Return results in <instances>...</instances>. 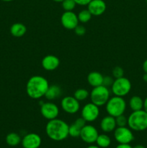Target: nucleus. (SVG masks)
<instances>
[{
	"label": "nucleus",
	"mask_w": 147,
	"mask_h": 148,
	"mask_svg": "<svg viewBox=\"0 0 147 148\" xmlns=\"http://www.w3.org/2000/svg\"><path fill=\"white\" fill-rule=\"evenodd\" d=\"M49 85L48 81L44 77L34 75L28 79L26 84V92L32 99H40L45 96Z\"/></svg>",
	"instance_id": "nucleus-1"
},
{
	"label": "nucleus",
	"mask_w": 147,
	"mask_h": 148,
	"mask_svg": "<svg viewBox=\"0 0 147 148\" xmlns=\"http://www.w3.org/2000/svg\"><path fill=\"white\" fill-rule=\"evenodd\" d=\"M69 125L66 121L56 118L49 120L46 126V132L50 140L63 141L69 137Z\"/></svg>",
	"instance_id": "nucleus-2"
},
{
	"label": "nucleus",
	"mask_w": 147,
	"mask_h": 148,
	"mask_svg": "<svg viewBox=\"0 0 147 148\" xmlns=\"http://www.w3.org/2000/svg\"><path fill=\"white\" fill-rule=\"evenodd\" d=\"M128 126L131 130L142 132L147 129V113L144 110L133 111L128 117Z\"/></svg>",
	"instance_id": "nucleus-3"
},
{
	"label": "nucleus",
	"mask_w": 147,
	"mask_h": 148,
	"mask_svg": "<svg viewBox=\"0 0 147 148\" xmlns=\"http://www.w3.org/2000/svg\"><path fill=\"white\" fill-rule=\"evenodd\" d=\"M127 104L122 97L115 96L110 98L107 103L105 104V110L108 115L113 117H117L124 114L126 110Z\"/></svg>",
	"instance_id": "nucleus-4"
},
{
	"label": "nucleus",
	"mask_w": 147,
	"mask_h": 148,
	"mask_svg": "<svg viewBox=\"0 0 147 148\" xmlns=\"http://www.w3.org/2000/svg\"><path fill=\"white\" fill-rule=\"evenodd\" d=\"M91 102L97 105V106H105L108 100L110 98V92L107 87L100 86L93 88L89 93Z\"/></svg>",
	"instance_id": "nucleus-5"
},
{
	"label": "nucleus",
	"mask_w": 147,
	"mask_h": 148,
	"mask_svg": "<svg viewBox=\"0 0 147 148\" xmlns=\"http://www.w3.org/2000/svg\"><path fill=\"white\" fill-rule=\"evenodd\" d=\"M131 90V82L128 78H117L114 80L113 84L111 86V91L115 96L122 97L128 95Z\"/></svg>",
	"instance_id": "nucleus-6"
},
{
	"label": "nucleus",
	"mask_w": 147,
	"mask_h": 148,
	"mask_svg": "<svg viewBox=\"0 0 147 148\" xmlns=\"http://www.w3.org/2000/svg\"><path fill=\"white\" fill-rule=\"evenodd\" d=\"M114 137L119 144H130L134 140L132 130L127 127H117L114 130Z\"/></svg>",
	"instance_id": "nucleus-7"
},
{
	"label": "nucleus",
	"mask_w": 147,
	"mask_h": 148,
	"mask_svg": "<svg viewBox=\"0 0 147 148\" xmlns=\"http://www.w3.org/2000/svg\"><path fill=\"white\" fill-rule=\"evenodd\" d=\"M81 114L86 122H93L97 119L99 116V106L92 102L86 103L82 108Z\"/></svg>",
	"instance_id": "nucleus-8"
},
{
	"label": "nucleus",
	"mask_w": 147,
	"mask_h": 148,
	"mask_svg": "<svg viewBox=\"0 0 147 148\" xmlns=\"http://www.w3.org/2000/svg\"><path fill=\"white\" fill-rule=\"evenodd\" d=\"M40 114L43 118L49 121L59 116V108L58 106L53 103H43L40 106Z\"/></svg>",
	"instance_id": "nucleus-9"
},
{
	"label": "nucleus",
	"mask_w": 147,
	"mask_h": 148,
	"mask_svg": "<svg viewBox=\"0 0 147 148\" xmlns=\"http://www.w3.org/2000/svg\"><path fill=\"white\" fill-rule=\"evenodd\" d=\"M61 106L66 114H74L79 111L80 103L74 96H66L61 100Z\"/></svg>",
	"instance_id": "nucleus-10"
},
{
	"label": "nucleus",
	"mask_w": 147,
	"mask_h": 148,
	"mask_svg": "<svg viewBox=\"0 0 147 148\" xmlns=\"http://www.w3.org/2000/svg\"><path fill=\"white\" fill-rule=\"evenodd\" d=\"M99 133L94 126L86 124L81 130L80 138L83 142L87 144H92L96 142Z\"/></svg>",
	"instance_id": "nucleus-11"
},
{
	"label": "nucleus",
	"mask_w": 147,
	"mask_h": 148,
	"mask_svg": "<svg viewBox=\"0 0 147 148\" xmlns=\"http://www.w3.org/2000/svg\"><path fill=\"white\" fill-rule=\"evenodd\" d=\"M77 14L73 11H65L61 17V23L64 28L67 30H74L79 25Z\"/></svg>",
	"instance_id": "nucleus-12"
},
{
	"label": "nucleus",
	"mask_w": 147,
	"mask_h": 148,
	"mask_svg": "<svg viewBox=\"0 0 147 148\" xmlns=\"http://www.w3.org/2000/svg\"><path fill=\"white\" fill-rule=\"evenodd\" d=\"M21 143L23 148H39L41 145L42 139L36 133H29L22 139Z\"/></svg>",
	"instance_id": "nucleus-13"
},
{
	"label": "nucleus",
	"mask_w": 147,
	"mask_h": 148,
	"mask_svg": "<svg viewBox=\"0 0 147 148\" xmlns=\"http://www.w3.org/2000/svg\"><path fill=\"white\" fill-rule=\"evenodd\" d=\"M106 3L103 0H92L87 5V10L92 16H100L106 10Z\"/></svg>",
	"instance_id": "nucleus-14"
},
{
	"label": "nucleus",
	"mask_w": 147,
	"mask_h": 148,
	"mask_svg": "<svg viewBox=\"0 0 147 148\" xmlns=\"http://www.w3.org/2000/svg\"><path fill=\"white\" fill-rule=\"evenodd\" d=\"M60 64V60L54 55H47L42 59V67L46 71L56 70Z\"/></svg>",
	"instance_id": "nucleus-15"
},
{
	"label": "nucleus",
	"mask_w": 147,
	"mask_h": 148,
	"mask_svg": "<svg viewBox=\"0 0 147 148\" xmlns=\"http://www.w3.org/2000/svg\"><path fill=\"white\" fill-rule=\"evenodd\" d=\"M99 126H100V129L102 130V131L105 133H110L114 132V130L117 127L115 118L112 116H106L101 120Z\"/></svg>",
	"instance_id": "nucleus-16"
},
{
	"label": "nucleus",
	"mask_w": 147,
	"mask_h": 148,
	"mask_svg": "<svg viewBox=\"0 0 147 148\" xmlns=\"http://www.w3.org/2000/svg\"><path fill=\"white\" fill-rule=\"evenodd\" d=\"M86 125V121L82 117L76 119V121L69 125V136L71 137H79L80 136L81 130Z\"/></svg>",
	"instance_id": "nucleus-17"
},
{
	"label": "nucleus",
	"mask_w": 147,
	"mask_h": 148,
	"mask_svg": "<svg viewBox=\"0 0 147 148\" xmlns=\"http://www.w3.org/2000/svg\"><path fill=\"white\" fill-rule=\"evenodd\" d=\"M104 76L99 72H91L87 75V82L92 88L102 85Z\"/></svg>",
	"instance_id": "nucleus-18"
},
{
	"label": "nucleus",
	"mask_w": 147,
	"mask_h": 148,
	"mask_svg": "<svg viewBox=\"0 0 147 148\" xmlns=\"http://www.w3.org/2000/svg\"><path fill=\"white\" fill-rule=\"evenodd\" d=\"M62 93V90L60 86L57 85H49L45 97L48 101H53L57 98H59L61 96Z\"/></svg>",
	"instance_id": "nucleus-19"
},
{
	"label": "nucleus",
	"mask_w": 147,
	"mask_h": 148,
	"mask_svg": "<svg viewBox=\"0 0 147 148\" xmlns=\"http://www.w3.org/2000/svg\"><path fill=\"white\" fill-rule=\"evenodd\" d=\"M26 32H27V27L21 23H15L10 27V33L14 37H22L25 34Z\"/></svg>",
	"instance_id": "nucleus-20"
},
{
	"label": "nucleus",
	"mask_w": 147,
	"mask_h": 148,
	"mask_svg": "<svg viewBox=\"0 0 147 148\" xmlns=\"http://www.w3.org/2000/svg\"><path fill=\"white\" fill-rule=\"evenodd\" d=\"M129 107L133 111H139L144 108V101L142 98L138 95H134L131 97V99L129 100Z\"/></svg>",
	"instance_id": "nucleus-21"
},
{
	"label": "nucleus",
	"mask_w": 147,
	"mask_h": 148,
	"mask_svg": "<svg viewBox=\"0 0 147 148\" xmlns=\"http://www.w3.org/2000/svg\"><path fill=\"white\" fill-rule=\"evenodd\" d=\"M21 137L17 133L11 132L9 133L6 137V143L8 145L11 147H15L21 143Z\"/></svg>",
	"instance_id": "nucleus-22"
},
{
	"label": "nucleus",
	"mask_w": 147,
	"mask_h": 148,
	"mask_svg": "<svg viewBox=\"0 0 147 148\" xmlns=\"http://www.w3.org/2000/svg\"><path fill=\"white\" fill-rule=\"evenodd\" d=\"M95 143H97V145L100 148H107L110 145L111 139L108 134H101L98 135Z\"/></svg>",
	"instance_id": "nucleus-23"
},
{
	"label": "nucleus",
	"mask_w": 147,
	"mask_h": 148,
	"mask_svg": "<svg viewBox=\"0 0 147 148\" xmlns=\"http://www.w3.org/2000/svg\"><path fill=\"white\" fill-rule=\"evenodd\" d=\"M89 96V92L84 88H79L74 93V97L79 101H83Z\"/></svg>",
	"instance_id": "nucleus-24"
},
{
	"label": "nucleus",
	"mask_w": 147,
	"mask_h": 148,
	"mask_svg": "<svg viewBox=\"0 0 147 148\" xmlns=\"http://www.w3.org/2000/svg\"><path fill=\"white\" fill-rule=\"evenodd\" d=\"M92 14L89 12V10L86 9V10H82L78 13L77 17L79 22H80L81 23H87L89 20L92 18Z\"/></svg>",
	"instance_id": "nucleus-25"
},
{
	"label": "nucleus",
	"mask_w": 147,
	"mask_h": 148,
	"mask_svg": "<svg viewBox=\"0 0 147 148\" xmlns=\"http://www.w3.org/2000/svg\"><path fill=\"white\" fill-rule=\"evenodd\" d=\"M61 4L64 11H73L76 6L74 0H63Z\"/></svg>",
	"instance_id": "nucleus-26"
},
{
	"label": "nucleus",
	"mask_w": 147,
	"mask_h": 148,
	"mask_svg": "<svg viewBox=\"0 0 147 148\" xmlns=\"http://www.w3.org/2000/svg\"><path fill=\"white\" fill-rule=\"evenodd\" d=\"M117 127H126L128 125V118L124 114L115 117Z\"/></svg>",
	"instance_id": "nucleus-27"
},
{
	"label": "nucleus",
	"mask_w": 147,
	"mask_h": 148,
	"mask_svg": "<svg viewBox=\"0 0 147 148\" xmlns=\"http://www.w3.org/2000/svg\"><path fill=\"white\" fill-rule=\"evenodd\" d=\"M112 77H113L115 79H117V78H120L123 77L124 75V70L121 66H117L113 68L112 71Z\"/></svg>",
	"instance_id": "nucleus-28"
},
{
	"label": "nucleus",
	"mask_w": 147,
	"mask_h": 148,
	"mask_svg": "<svg viewBox=\"0 0 147 148\" xmlns=\"http://www.w3.org/2000/svg\"><path fill=\"white\" fill-rule=\"evenodd\" d=\"M114 78L110 76H105L103 78V82H102V85L107 87V88H111L112 85L113 84Z\"/></svg>",
	"instance_id": "nucleus-29"
},
{
	"label": "nucleus",
	"mask_w": 147,
	"mask_h": 148,
	"mask_svg": "<svg viewBox=\"0 0 147 148\" xmlns=\"http://www.w3.org/2000/svg\"><path fill=\"white\" fill-rule=\"evenodd\" d=\"M74 32L75 33H76V35H77V36H84V35L86 33V28H85V27L84 25H78L77 26H76V27L74 28Z\"/></svg>",
	"instance_id": "nucleus-30"
},
{
	"label": "nucleus",
	"mask_w": 147,
	"mask_h": 148,
	"mask_svg": "<svg viewBox=\"0 0 147 148\" xmlns=\"http://www.w3.org/2000/svg\"><path fill=\"white\" fill-rule=\"evenodd\" d=\"M74 1L76 2V5L87 6L92 0H74Z\"/></svg>",
	"instance_id": "nucleus-31"
},
{
	"label": "nucleus",
	"mask_w": 147,
	"mask_h": 148,
	"mask_svg": "<svg viewBox=\"0 0 147 148\" xmlns=\"http://www.w3.org/2000/svg\"><path fill=\"white\" fill-rule=\"evenodd\" d=\"M115 148H133L130 144H119Z\"/></svg>",
	"instance_id": "nucleus-32"
},
{
	"label": "nucleus",
	"mask_w": 147,
	"mask_h": 148,
	"mask_svg": "<svg viewBox=\"0 0 147 148\" xmlns=\"http://www.w3.org/2000/svg\"><path fill=\"white\" fill-rule=\"evenodd\" d=\"M143 69H144L145 73H147V59L144 61V63H143Z\"/></svg>",
	"instance_id": "nucleus-33"
},
{
	"label": "nucleus",
	"mask_w": 147,
	"mask_h": 148,
	"mask_svg": "<svg viewBox=\"0 0 147 148\" xmlns=\"http://www.w3.org/2000/svg\"><path fill=\"white\" fill-rule=\"evenodd\" d=\"M144 110L147 113V97L144 101Z\"/></svg>",
	"instance_id": "nucleus-34"
},
{
	"label": "nucleus",
	"mask_w": 147,
	"mask_h": 148,
	"mask_svg": "<svg viewBox=\"0 0 147 148\" xmlns=\"http://www.w3.org/2000/svg\"><path fill=\"white\" fill-rule=\"evenodd\" d=\"M133 148H146L144 147V145H135V147H133Z\"/></svg>",
	"instance_id": "nucleus-35"
},
{
	"label": "nucleus",
	"mask_w": 147,
	"mask_h": 148,
	"mask_svg": "<svg viewBox=\"0 0 147 148\" xmlns=\"http://www.w3.org/2000/svg\"><path fill=\"white\" fill-rule=\"evenodd\" d=\"M143 79H144L146 82H147V73L144 74V76H143Z\"/></svg>",
	"instance_id": "nucleus-36"
},
{
	"label": "nucleus",
	"mask_w": 147,
	"mask_h": 148,
	"mask_svg": "<svg viewBox=\"0 0 147 148\" xmlns=\"http://www.w3.org/2000/svg\"><path fill=\"white\" fill-rule=\"evenodd\" d=\"M86 148H100V147H98L97 145H92L88 146V147Z\"/></svg>",
	"instance_id": "nucleus-37"
},
{
	"label": "nucleus",
	"mask_w": 147,
	"mask_h": 148,
	"mask_svg": "<svg viewBox=\"0 0 147 148\" xmlns=\"http://www.w3.org/2000/svg\"><path fill=\"white\" fill-rule=\"evenodd\" d=\"M53 1H56V2H62L63 0H53Z\"/></svg>",
	"instance_id": "nucleus-38"
},
{
	"label": "nucleus",
	"mask_w": 147,
	"mask_h": 148,
	"mask_svg": "<svg viewBox=\"0 0 147 148\" xmlns=\"http://www.w3.org/2000/svg\"><path fill=\"white\" fill-rule=\"evenodd\" d=\"M1 1H6V2H10V1H13V0H1Z\"/></svg>",
	"instance_id": "nucleus-39"
},
{
	"label": "nucleus",
	"mask_w": 147,
	"mask_h": 148,
	"mask_svg": "<svg viewBox=\"0 0 147 148\" xmlns=\"http://www.w3.org/2000/svg\"><path fill=\"white\" fill-rule=\"evenodd\" d=\"M146 3H147V0H146Z\"/></svg>",
	"instance_id": "nucleus-40"
}]
</instances>
